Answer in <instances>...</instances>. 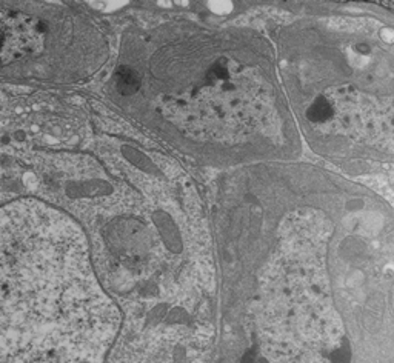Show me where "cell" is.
<instances>
[{
  "instance_id": "1",
  "label": "cell",
  "mask_w": 394,
  "mask_h": 363,
  "mask_svg": "<svg viewBox=\"0 0 394 363\" xmlns=\"http://www.w3.org/2000/svg\"><path fill=\"white\" fill-rule=\"evenodd\" d=\"M119 322L76 223L39 202L0 210V363H99Z\"/></svg>"
}]
</instances>
